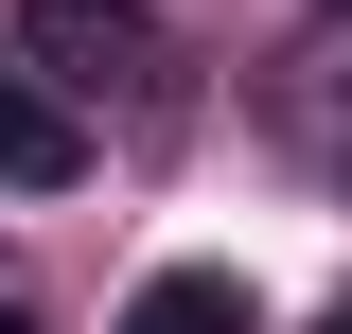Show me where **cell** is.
Here are the masks:
<instances>
[{
    "label": "cell",
    "mask_w": 352,
    "mask_h": 334,
    "mask_svg": "<svg viewBox=\"0 0 352 334\" xmlns=\"http://www.w3.org/2000/svg\"><path fill=\"white\" fill-rule=\"evenodd\" d=\"M18 53H36V88L71 106V88H159L176 36L141 18V0H18Z\"/></svg>",
    "instance_id": "1"
},
{
    "label": "cell",
    "mask_w": 352,
    "mask_h": 334,
    "mask_svg": "<svg viewBox=\"0 0 352 334\" xmlns=\"http://www.w3.org/2000/svg\"><path fill=\"white\" fill-rule=\"evenodd\" d=\"M88 176V106H53L18 53H0V194H71Z\"/></svg>",
    "instance_id": "2"
},
{
    "label": "cell",
    "mask_w": 352,
    "mask_h": 334,
    "mask_svg": "<svg viewBox=\"0 0 352 334\" xmlns=\"http://www.w3.org/2000/svg\"><path fill=\"white\" fill-rule=\"evenodd\" d=\"M124 334H264V299L229 282V264H159V282L124 299Z\"/></svg>",
    "instance_id": "3"
},
{
    "label": "cell",
    "mask_w": 352,
    "mask_h": 334,
    "mask_svg": "<svg viewBox=\"0 0 352 334\" xmlns=\"http://www.w3.org/2000/svg\"><path fill=\"white\" fill-rule=\"evenodd\" d=\"M0 334H36V317H18V299H0Z\"/></svg>",
    "instance_id": "4"
},
{
    "label": "cell",
    "mask_w": 352,
    "mask_h": 334,
    "mask_svg": "<svg viewBox=\"0 0 352 334\" xmlns=\"http://www.w3.org/2000/svg\"><path fill=\"white\" fill-rule=\"evenodd\" d=\"M335 159H352V106H335Z\"/></svg>",
    "instance_id": "5"
},
{
    "label": "cell",
    "mask_w": 352,
    "mask_h": 334,
    "mask_svg": "<svg viewBox=\"0 0 352 334\" xmlns=\"http://www.w3.org/2000/svg\"><path fill=\"white\" fill-rule=\"evenodd\" d=\"M317 334H352V299H335V317H317Z\"/></svg>",
    "instance_id": "6"
}]
</instances>
